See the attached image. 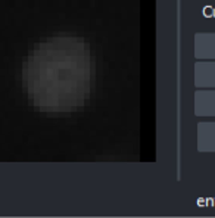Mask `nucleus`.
Wrapping results in <instances>:
<instances>
[{"instance_id": "obj_1", "label": "nucleus", "mask_w": 215, "mask_h": 218, "mask_svg": "<svg viewBox=\"0 0 215 218\" xmlns=\"http://www.w3.org/2000/svg\"><path fill=\"white\" fill-rule=\"evenodd\" d=\"M81 50L66 38H53L33 50L24 65V84L31 103L43 110H66L81 100Z\"/></svg>"}]
</instances>
